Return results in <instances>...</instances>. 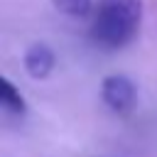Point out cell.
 Listing matches in <instances>:
<instances>
[{"label":"cell","instance_id":"5","mask_svg":"<svg viewBox=\"0 0 157 157\" xmlns=\"http://www.w3.org/2000/svg\"><path fill=\"white\" fill-rule=\"evenodd\" d=\"M52 5L69 17H88L93 12V0H52Z\"/></svg>","mask_w":157,"mask_h":157},{"label":"cell","instance_id":"2","mask_svg":"<svg viewBox=\"0 0 157 157\" xmlns=\"http://www.w3.org/2000/svg\"><path fill=\"white\" fill-rule=\"evenodd\" d=\"M101 96H103V101H105V105L110 110H115V113H130L132 105H135L137 91H135V83L128 76L113 74V76H105L103 78Z\"/></svg>","mask_w":157,"mask_h":157},{"label":"cell","instance_id":"1","mask_svg":"<svg viewBox=\"0 0 157 157\" xmlns=\"http://www.w3.org/2000/svg\"><path fill=\"white\" fill-rule=\"evenodd\" d=\"M142 22V0H98L91 12V39L101 49L128 47Z\"/></svg>","mask_w":157,"mask_h":157},{"label":"cell","instance_id":"3","mask_svg":"<svg viewBox=\"0 0 157 157\" xmlns=\"http://www.w3.org/2000/svg\"><path fill=\"white\" fill-rule=\"evenodd\" d=\"M25 69L34 78L49 76V71L54 69V52L47 44H32L25 54Z\"/></svg>","mask_w":157,"mask_h":157},{"label":"cell","instance_id":"4","mask_svg":"<svg viewBox=\"0 0 157 157\" xmlns=\"http://www.w3.org/2000/svg\"><path fill=\"white\" fill-rule=\"evenodd\" d=\"M0 103H2V108L7 110V113H12V115H25V110H27V105H25V98H22V93L12 86V81L10 78H0Z\"/></svg>","mask_w":157,"mask_h":157}]
</instances>
